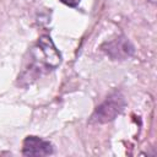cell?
<instances>
[{
    "label": "cell",
    "instance_id": "5",
    "mask_svg": "<svg viewBox=\"0 0 157 157\" xmlns=\"http://www.w3.org/2000/svg\"><path fill=\"white\" fill-rule=\"evenodd\" d=\"M61 2H64L65 5H67V6H71V7H76L78 4H80V1L81 0H60Z\"/></svg>",
    "mask_w": 157,
    "mask_h": 157
},
{
    "label": "cell",
    "instance_id": "4",
    "mask_svg": "<svg viewBox=\"0 0 157 157\" xmlns=\"http://www.w3.org/2000/svg\"><path fill=\"white\" fill-rule=\"evenodd\" d=\"M104 50L114 59H124L132 54L134 48L126 38H119V39H115L114 42L108 43L107 49Z\"/></svg>",
    "mask_w": 157,
    "mask_h": 157
},
{
    "label": "cell",
    "instance_id": "3",
    "mask_svg": "<svg viewBox=\"0 0 157 157\" xmlns=\"http://www.w3.org/2000/svg\"><path fill=\"white\" fill-rule=\"evenodd\" d=\"M38 48L42 54V60L49 67H56L61 61V55L59 50L55 48L52 38L49 36H42L38 40Z\"/></svg>",
    "mask_w": 157,
    "mask_h": 157
},
{
    "label": "cell",
    "instance_id": "1",
    "mask_svg": "<svg viewBox=\"0 0 157 157\" xmlns=\"http://www.w3.org/2000/svg\"><path fill=\"white\" fill-rule=\"evenodd\" d=\"M124 107H125L124 96L120 92L115 91L112 94H109L105 98V101L96 108L92 119L97 123L112 121L124 110Z\"/></svg>",
    "mask_w": 157,
    "mask_h": 157
},
{
    "label": "cell",
    "instance_id": "2",
    "mask_svg": "<svg viewBox=\"0 0 157 157\" xmlns=\"http://www.w3.org/2000/svg\"><path fill=\"white\" fill-rule=\"evenodd\" d=\"M54 152L53 145L38 136H27L23 140L22 155L23 156H49Z\"/></svg>",
    "mask_w": 157,
    "mask_h": 157
}]
</instances>
